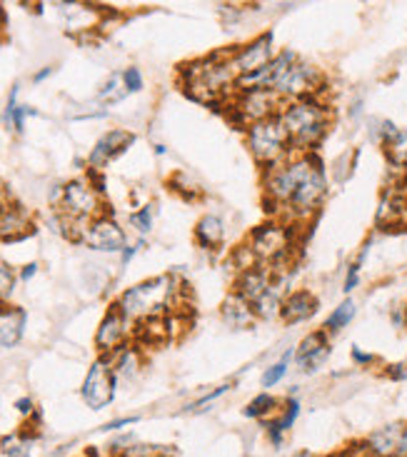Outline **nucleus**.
I'll return each instance as SVG.
<instances>
[{
  "mask_svg": "<svg viewBox=\"0 0 407 457\" xmlns=\"http://www.w3.org/2000/svg\"><path fill=\"white\" fill-rule=\"evenodd\" d=\"M397 130H400V128H397L393 120H380V123H378V140H380L383 145H387V143L397 136Z\"/></svg>",
  "mask_w": 407,
  "mask_h": 457,
  "instance_id": "obj_34",
  "label": "nucleus"
},
{
  "mask_svg": "<svg viewBox=\"0 0 407 457\" xmlns=\"http://www.w3.org/2000/svg\"><path fill=\"white\" fill-rule=\"evenodd\" d=\"M293 457H315V455H312V453H305V450H303V453H295V455H293Z\"/></svg>",
  "mask_w": 407,
  "mask_h": 457,
  "instance_id": "obj_43",
  "label": "nucleus"
},
{
  "mask_svg": "<svg viewBox=\"0 0 407 457\" xmlns=\"http://www.w3.org/2000/svg\"><path fill=\"white\" fill-rule=\"evenodd\" d=\"M278 115L295 153H312L330 130V108L320 96L283 103Z\"/></svg>",
  "mask_w": 407,
  "mask_h": 457,
  "instance_id": "obj_3",
  "label": "nucleus"
},
{
  "mask_svg": "<svg viewBox=\"0 0 407 457\" xmlns=\"http://www.w3.org/2000/svg\"><path fill=\"white\" fill-rule=\"evenodd\" d=\"M293 228L295 225L283 223V220H272V223L260 225L258 230L250 233V253L258 260V265L270 268L272 275L280 270V265L290 260L293 255Z\"/></svg>",
  "mask_w": 407,
  "mask_h": 457,
  "instance_id": "obj_7",
  "label": "nucleus"
},
{
  "mask_svg": "<svg viewBox=\"0 0 407 457\" xmlns=\"http://www.w3.org/2000/svg\"><path fill=\"white\" fill-rule=\"evenodd\" d=\"M155 153H158V155H165V145H155Z\"/></svg>",
  "mask_w": 407,
  "mask_h": 457,
  "instance_id": "obj_44",
  "label": "nucleus"
},
{
  "mask_svg": "<svg viewBox=\"0 0 407 457\" xmlns=\"http://www.w3.org/2000/svg\"><path fill=\"white\" fill-rule=\"evenodd\" d=\"M222 237H225V228H222L220 218L218 215H203L195 225L198 245L205 247V250H215L222 243Z\"/></svg>",
  "mask_w": 407,
  "mask_h": 457,
  "instance_id": "obj_21",
  "label": "nucleus"
},
{
  "mask_svg": "<svg viewBox=\"0 0 407 457\" xmlns=\"http://www.w3.org/2000/svg\"><path fill=\"white\" fill-rule=\"evenodd\" d=\"M111 365L115 375H125V378L136 375L137 368H140V353H137V347L125 345L123 350H118L115 355H111Z\"/></svg>",
  "mask_w": 407,
  "mask_h": 457,
  "instance_id": "obj_25",
  "label": "nucleus"
},
{
  "mask_svg": "<svg viewBox=\"0 0 407 457\" xmlns=\"http://www.w3.org/2000/svg\"><path fill=\"white\" fill-rule=\"evenodd\" d=\"M272 280H275V275H272L270 268H265V265H255V268L240 270L237 280H235L233 293H237L240 297H245L250 305H255L260 297L270 290Z\"/></svg>",
  "mask_w": 407,
  "mask_h": 457,
  "instance_id": "obj_14",
  "label": "nucleus"
},
{
  "mask_svg": "<svg viewBox=\"0 0 407 457\" xmlns=\"http://www.w3.org/2000/svg\"><path fill=\"white\" fill-rule=\"evenodd\" d=\"M25 330V310L0 305V347H12L21 343Z\"/></svg>",
  "mask_w": 407,
  "mask_h": 457,
  "instance_id": "obj_19",
  "label": "nucleus"
},
{
  "mask_svg": "<svg viewBox=\"0 0 407 457\" xmlns=\"http://www.w3.org/2000/svg\"><path fill=\"white\" fill-rule=\"evenodd\" d=\"M297 415H300V400L295 397H290L287 403H285V408L268 422V433H270V440L275 445H280L283 443L285 433L295 425Z\"/></svg>",
  "mask_w": 407,
  "mask_h": 457,
  "instance_id": "obj_20",
  "label": "nucleus"
},
{
  "mask_svg": "<svg viewBox=\"0 0 407 457\" xmlns=\"http://www.w3.org/2000/svg\"><path fill=\"white\" fill-rule=\"evenodd\" d=\"M355 312H358V305H355V300H343L337 308L330 312V318L325 320V333H340L343 328H347L350 322H353V318H355Z\"/></svg>",
  "mask_w": 407,
  "mask_h": 457,
  "instance_id": "obj_24",
  "label": "nucleus"
},
{
  "mask_svg": "<svg viewBox=\"0 0 407 457\" xmlns=\"http://www.w3.org/2000/svg\"><path fill=\"white\" fill-rule=\"evenodd\" d=\"M115 380H118V375L112 370L111 358L103 355V358L96 360L93 368L87 370L86 380H83V387H80V395L86 400L87 408H108L115 397Z\"/></svg>",
  "mask_w": 407,
  "mask_h": 457,
  "instance_id": "obj_10",
  "label": "nucleus"
},
{
  "mask_svg": "<svg viewBox=\"0 0 407 457\" xmlns=\"http://www.w3.org/2000/svg\"><path fill=\"white\" fill-rule=\"evenodd\" d=\"M228 108H230V120L247 130L250 125L278 115L283 103L270 90H235Z\"/></svg>",
  "mask_w": 407,
  "mask_h": 457,
  "instance_id": "obj_8",
  "label": "nucleus"
},
{
  "mask_svg": "<svg viewBox=\"0 0 407 457\" xmlns=\"http://www.w3.org/2000/svg\"><path fill=\"white\" fill-rule=\"evenodd\" d=\"M262 193L283 223H303L320 211L328 198V175L312 153H293L262 173Z\"/></svg>",
  "mask_w": 407,
  "mask_h": 457,
  "instance_id": "obj_1",
  "label": "nucleus"
},
{
  "mask_svg": "<svg viewBox=\"0 0 407 457\" xmlns=\"http://www.w3.org/2000/svg\"><path fill=\"white\" fill-rule=\"evenodd\" d=\"M78 240L98 253H123L128 247V237L120 225L108 215H100L78 230Z\"/></svg>",
  "mask_w": 407,
  "mask_h": 457,
  "instance_id": "obj_11",
  "label": "nucleus"
},
{
  "mask_svg": "<svg viewBox=\"0 0 407 457\" xmlns=\"http://www.w3.org/2000/svg\"><path fill=\"white\" fill-rule=\"evenodd\" d=\"M33 447H36V437L28 433L5 435L0 440V450H3L5 457H30L33 455Z\"/></svg>",
  "mask_w": 407,
  "mask_h": 457,
  "instance_id": "obj_23",
  "label": "nucleus"
},
{
  "mask_svg": "<svg viewBox=\"0 0 407 457\" xmlns=\"http://www.w3.org/2000/svg\"><path fill=\"white\" fill-rule=\"evenodd\" d=\"M37 272V265L36 262H30V265H25L23 270H21V280H30L33 275Z\"/></svg>",
  "mask_w": 407,
  "mask_h": 457,
  "instance_id": "obj_40",
  "label": "nucleus"
},
{
  "mask_svg": "<svg viewBox=\"0 0 407 457\" xmlns=\"http://www.w3.org/2000/svg\"><path fill=\"white\" fill-rule=\"evenodd\" d=\"M385 153H387V158H390L393 165L407 168V128L397 130V136L385 145Z\"/></svg>",
  "mask_w": 407,
  "mask_h": 457,
  "instance_id": "obj_27",
  "label": "nucleus"
},
{
  "mask_svg": "<svg viewBox=\"0 0 407 457\" xmlns=\"http://www.w3.org/2000/svg\"><path fill=\"white\" fill-rule=\"evenodd\" d=\"M353 360H355L358 365H372V362H375V355H370V353H362L360 347H353Z\"/></svg>",
  "mask_w": 407,
  "mask_h": 457,
  "instance_id": "obj_36",
  "label": "nucleus"
},
{
  "mask_svg": "<svg viewBox=\"0 0 407 457\" xmlns=\"http://www.w3.org/2000/svg\"><path fill=\"white\" fill-rule=\"evenodd\" d=\"M123 80H125V87H128V93H140V90H143V73L137 71L136 65L125 68Z\"/></svg>",
  "mask_w": 407,
  "mask_h": 457,
  "instance_id": "obj_32",
  "label": "nucleus"
},
{
  "mask_svg": "<svg viewBox=\"0 0 407 457\" xmlns=\"http://www.w3.org/2000/svg\"><path fill=\"white\" fill-rule=\"evenodd\" d=\"M180 83L193 100L212 108H228L237 90V75L230 65V55H210L203 61L187 62L180 71Z\"/></svg>",
  "mask_w": 407,
  "mask_h": 457,
  "instance_id": "obj_2",
  "label": "nucleus"
},
{
  "mask_svg": "<svg viewBox=\"0 0 407 457\" xmlns=\"http://www.w3.org/2000/svg\"><path fill=\"white\" fill-rule=\"evenodd\" d=\"M48 75H53V68H43L40 73L33 75V83H43V80H46Z\"/></svg>",
  "mask_w": 407,
  "mask_h": 457,
  "instance_id": "obj_41",
  "label": "nucleus"
},
{
  "mask_svg": "<svg viewBox=\"0 0 407 457\" xmlns=\"http://www.w3.org/2000/svg\"><path fill=\"white\" fill-rule=\"evenodd\" d=\"M15 272H12L11 265H5L3 260H0V300H5V297L11 295L12 287H15Z\"/></svg>",
  "mask_w": 407,
  "mask_h": 457,
  "instance_id": "obj_30",
  "label": "nucleus"
},
{
  "mask_svg": "<svg viewBox=\"0 0 407 457\" xmlns=\"http://www.w3.org/2000/svg\"><path fill=\"white\" fill-rule=\"evenodd\" d=\"M178 293H180V283L175 275H158V278H150L128 287L123 295L118 297L115 308L130 322H145L170 315Z\"/></svg>",
  "mask_w": 407,
  "mask_h": 457,
  "instance_id": "obj_4",
  "label": "nucleus"
},
{
  "mask_svg": "<svg viewBox=\"0 0 407 457\" xmlns=\"http://www.w3.org/2000/svg\"><path fill=\"white\" fill-rule=\"evenodd\" d=\"M358 285H360V265H358V262H353V265L347 268L345 285H343V290H345V293H353V290H355Z\"/></svg>",
  "mask_w": 407,
  "mask_h": 457,
  "instance_id": "obj_35",
  "label": "nucleus"
},
{
  "mask_svg": "<svg viewBox=\"0 0 407 457\" xmlns=\"http://www.w3.org/2000/svg\"><path fill=\"white\" fill-rule=\"evenodd\" d=\"M318 297L312 295L310 290H293L287 293L283 300V308H280V318L287 325H295V322L310 320L315 312H318Z\"/></svg>",
  "mask_w": 407,
  "mask_h": 457,
  "instance_id": "obj_16",
  "label": "nucleus"
},
{
  "mask_svg": "<svg viewBox=\"0 0 407 457\" xmlns=\"http://www.w3.org/2000/svg\"><path fill=\"white\" fill-rule=\"evenodd\" d=\"M325 83L322 78V71L312 62L297 58L287 71L283 73V78L278 80L275 86V96L280 98V103H290V100L308 98V96H320V87Z\"/></svg>",
  "mask_w": 407,
  "mask_h": 457,
  "instance_id": "obj_9",
  "label": "nucleus"
},
{
  "mask_svg": "<svg viewBox=\"0 0 407 457\" xmlns=\"http://www.w3.org/2000/svg\"><path fill=\"white\" fill-rule=\"evenodd\" d=\"M245 140L253 158L258 161V165H262V170L280 165L295 153L290 145V137L285 133L280 115H272V118L250 125L245 130Z\"/></svg>",
  "mask_w": 407,
  "mask_h": 457,
  "instance_id": "obj_6",
  "label": "nucleus"
},
{
  "mask_svg": "<svg viewBox=\"0 0 407 457\" xmlns=\"http://www.w3.org/2000/svg\"><path fill=\"white\" fill-rule=\"evenodd\" d=\"M133 143H136V136H133V133H128V130H123V128L108 130V133L96 143L93 153H90V165H93V168H103V165H108L112 158H118V155L125 153L128 145H133Z\"/></svg>",
  "mask_w": 407,
  "mask_h": 457,
  "instance_id": "obj_15",
  "label": "nucleus"
},
{
  "mask_svg": "<svg viewBox=\"0 0 407 457\" xmlns=\"http://www.w3.org/2000/svg\"><path fill=\"white\" fill-rule=\"evenodd\" d=\"M328 457H362L358 450H345V453H335V455H328Z\"/></svg>",
  "mask_w": 407,
  "mask_h": 457,
  "instance_id": "obj_42",
  "label": "nucleus"
},
{
  "mask_svg": "<svg viewBox=\"0 0 407 457\" xmlns=\"http://www.w3.org/2000/svg\"><path fill=\"white\" fill-rule=\"evenodd\" d=\"M228 390H230V385H220L218 390H212V393H208V395L200 397V400H198V403H195V405H190V410H195V412H203V410L208 408V405H212V403H215L218 397L225 395Z\"/></svg>",
  "mask_w": 407,
  "mask_h": 457,
  "instance_id": "obj_33",
  "label": "nucleus"
},
{
  "mask_svg": "<svg viewBox=\"0 0 407 457\" xmlns=\"http://www.w3.org/2000/svg\"><path fill=\"white\" fill-rule=\"evenodd\" d=\"M387 375H390L393 380H405V378H407V368H405V365H390V370H387Z\"/></svg>",
  "mask_w": 407,
  "mask_h": 457,
  "instance_id": "obj_37",
  "label": "nucleus"
},
{
  "mask_svg": "<svg viewBox=\"0 0 407 457\" xmlns=\"http://www.w3.org/2000/svg\"><path fill=\"white\" fill-rule=\"evenodd\" d=\"M62 15L68 18V30H87L96 25V11L90 5H80V3H61Z\"/></svg>",
  "mask_w": 407,
  "mask_h": 457,
  "instance_id": "obj_22",
  "label": "nucleus"
},
{
  "mask_svg": "<svg viewBox=\"0 0 407 457\" xmlns=\"http://www.w3.org/2000/svg\"><path fill=\"white\" fill-rule=\"evenodd\" d=\"M15 408H18V412H23V415H30V412H33V400H30V397H23V400L15 403Z\"/></svg>",
  "mask_w": 407,
  "mask_h": 457,
  "instance_id": "obj_38",
  "label": "nucleus"
},
{
  "mask_svg": "<svg viewBox=\"0 0 407 457\" xmlns=\"http://www.w3.org/2000/svg\"><path fill=\"white\" fill-rule=\"evenodd\" d=\"M220 315L222 322L228 328H233V330H247V328H253V322L258 320L253 305L247 303L245 297L237 295V293H230V295L222 300Z\"/></svg>",
  "mask_w": 407,
  "mask_h": 457,
  "instance_id": "obj_17",
  "label": "nucleus"
},
{
  "mask_svg": "<svg viewBox=\"0 0 407 457\" xmlns=\"http://www.w3.org/2000/svg\"><path fill=\"white\" fill-rule=\"evenodd\" d=\"M33 233V223L18 205H0V240H21Z\"/></svg>",
  "mask_w": 407,
  "mask_h": 457,
  "instance_id": "obj_18",
  "label": "nucleus"
},
{
  "mask_svg": "<svg viewBox=\"0 0 407 457\" xmlns=\"http://www.w3.org/2000/svg\"><path fill=\"white\" fill-rule=\"evenodd\" d=\"M133 422H137V418H123V420L108 422V425H105V430H120V428H125V425H133Z\"/></svg>",
  "mask_w": 407,
  "mask_h": 457,
  "instance_id": "obj_39",
  "label": "nucleus"
},
{
  "mask_svg": "<svg viewBox=\"0 0 407 457\" xmlns=\"http://www.w3.org/2000/svg\"><path fill=\"white\" fill-rule=\"evenodd\" d=\"M275 40H272L270 33H262L255 40H250L247 46L237 48L235 53H230V65L237 78H245V75H253L262 71L268 62L275 58Z\"/></svg>",
  "mask_w": 407,
  "mask_h": 457,
  "instance_id": "obj_12",
  "label": "nucleus"
},
{
  "mask_svg": "<svg viewBox=\"0 0 407 457\" xmlns=\"http://www.w3.org/2000/svg\"><path fill=\"white\" fill-rule=\"evenodd\" d=\"M53 203L58 205L61 218L73 228H83L90 220H96L103 212V198H100V190L87 178H75L71 183H65L62 187L55 190Z\"/></svg>",
  "mask_w": 407,
  "mask_h": 457,
  "instance_id": "obj_5",
  "label": "nucleus"
},
{
  "mask_svg": "<svg viewBox=\"0 0 407 457\" xmlns=\"http://www.w3.org/2000/svg\"><path fill=\"white\" fill-rule=\"evenodd\" d=\"M128 96V87H125L123 73H112L108 78V83L100 87L98 100L100 103H120Z\"/></svg>",
  "mask_w": 407,
  "mask_h": 457,
  "instance_id": "obj_28",
  "label": "nucleus"
},
{
  "mask_svg": "<svg viewBox=\"0 0 407 457\" xmlns=\"http://www.w3.org/2000/svg\"><path fill=\"white\" fill-rule=\"evenodd\" d=\"M130 225L137 228L140 233H150V228H153V211L150 208H140L137 212L130 215Z\"/></svg>",
  "mask_w": 407,
  "mask_h": 457,
  "instance_id": "obj_31",
  "label": "nucleus"
},
{
  "mask_svg": "<svg viewBox=\"0 0 407 457\" xmlns=\"http://www.w3.org/2000/svg\"><path fill=\"white\" fill-rule=\"evenodd\" d=\"M130 325H133V322L128 320L115 305L105 312V318H103L98 325V333H96V347H98L105 358H111L118 350H123V347L128 345Z\"/></svg>",
  "mask_w": 407,
  "mask_h": 457,
  "instance_id": "obj_13",
  "label": "nucleus"
},
{
  "mask_svg": "<svg viewBox=\"0 0 407 457\" xmlns=\"http://www.w3.org/2000/svg\"><path fill=\"white\" fill-rule=\"evenodd\" d=\"M278 412V400L270 393H260L250 400V405L245 408L247 418H255V420H265Z\"/></svg>",
  "mask_w": 407,
  "mask_h": 457,
  "instance_id": "obj_26",
  "label": "nucleus"
},
{
  "mask_svg": "<svg viewBox=\"0 0 407 457\" xmlns=\"http://www.w3.org/2000/svg\"><path fill=\"white\" fill-rule=\"evenodd\" d=\"M295 358V350H287L283 355V360L280 362H275V365H270L268 370L262 372V387H275V385L283 380L285 375H287V365H290V360Z\"/></svg>",
  "mask_w": 407,
  "mask_h": 457,
  "instance_id": "obj_29",
  "label": "nucleus"
}]
</instances>
